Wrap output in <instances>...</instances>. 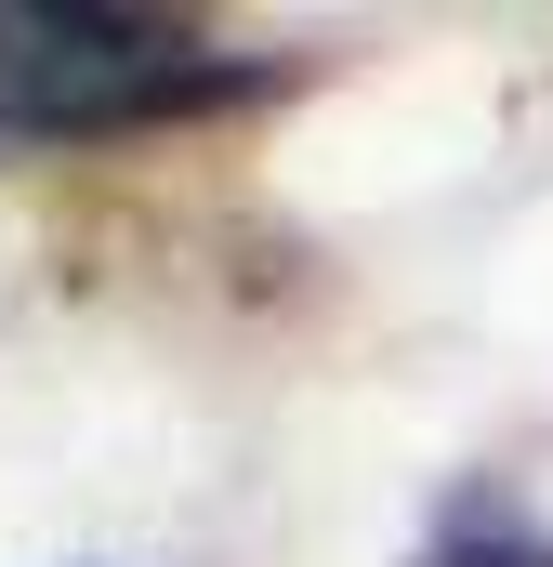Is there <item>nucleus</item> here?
Instances as JSON below:
<instances>
[{"instance_id": "obj_1", "label": "nucleus", "mask_w": 553, "mask_h": 567, "mask_svg": "<svg viewBox=\"0 0 553 567\" xmlns=\"http://www.w3.org/2000/svg\"><path fill=\"white\" fill-rule=\"evenodd\" d=\"M276 93H303V53L225 40L198 13H145V0H0V158L211 133V120H264Z\"/></svg>"}, {"instance_id": "obj_2", "label": "nucleus", "mask_w": 553, "mask_h": 567, "mask_svg": "<svg viewBox=\"0 0 553 567\" xmlns=\"http://www.w3.org/2000/svg\"><path fill=\"white\" fill-rule=\"evenodd\" d=\"M409 567H553V528L501 488V475H461L435 502V528L409 542Z\"/></svg>"}]
</instances>
